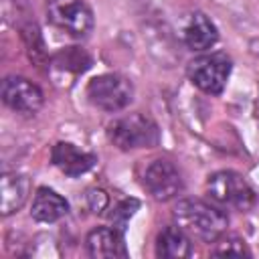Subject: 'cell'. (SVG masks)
Wrapping results in <instances>:
<instances>
[{
	"instance_id": "6da1fadb",
	"label": "cell",
	"mask_w": 259,
	"mask_h": 259,
	"mask_svg": "<svg viewBox=\"0 0 259 259\" xmlns=\"http://www.w3.org/2000/svg\"><path fill=\"white\" fill-rule=\"evenodd\" d=\"M172 217L190 239H198L202 243H214L221 235H225L229 225V219L221 208L198 198L178 200Z\"/></svg>"
},
{
	"instance_id": "7a4b0ae2",
	"label": "cell",
	"mask_w": 259,
	"mask_h": 259,
	"mask_svg": "<svg viewBox=\"0 0 259 259\" xmlns=\"http://www.w3.org/2000/svg\"><path fill=\"white\" fill-rule=\"evenodd\" d=\"M109 142L119 150H138V148H156L160 144V130L154 119L142 113H127L107 127Z\"/></svg>"
},
{
	"instance_id": "3957f363",
	"label": "cell",
	"mask_w": 259,
	"mask_h": 259,
	"mask_svg": "<svg viewBox=\"0 0 259 259\" xmlns=\"http://www.w3.org/2000/svg\"><path fill=\"white\" fill-rule=\"evenodd\" d=\"M87 99L103 111L125 109L134 99V85L127 77L117 73H103L87 83Z\"/></svg>"
},
{
	"instance_id": "277c9868",
	"label": "cell",
	"mask_w": 259,
	"mask_h": 259,
	"mask_svg": "<svg viewBox=\"0 0 259 259\" xmlns=\"http://www.w3.org/2000/svg\"><path fill=\"white\" fill-rule=\"evenodd\" d=\"M206 192L214 202L223 206H231L235 210H249L255 204L253 188L235 170H221L208 176Z\"/></svg>"
},
{
	"instance_id": "5b68a950",
	"label": "cell",
	"mask_w": 259,
	"mask_h": 259,
	"mask_svg": "<svg viewBox=\"0 0 259 259\" xmlns=\"http://www.w3.org/2000/svg\"><path fill=\"white\" fill-rule=\"evenodd\" d=\"M47 18L75 38H85L93 30V12L83 0H49Z\"/></svg>"
},
{
	"instance_id": "8992f818",
	"label": "cell",
	"mask_w": 259,
	"mask_h": 259,
	"mask_svg": "<svg viewBox=\"0 0 259 259\" xmlns=\"http://www.w3.org/2000/svg\"><path fill=\"white\" fill-rule=\"evenodd\" d=\"M231 67H233V63L227 53H210V55H202V57L194 59L188 65L186 73H188V79L192 81V85H196L200 91L219 95L227 85Z\"/></svg>"
},
{
	"instance_id": "52a82bcc",
	"label": "cell",
	"mask_w": 259,
	"mask_h": 259,
	"mask_svg": "<svg viewBox=\"0 0 259 259\" xmlns=\"http://www.w3.org/2000/svg\"><path fill=\"white\" fill-rule=\"evenodd\" d=\"M144 186H146V190L156 200H162L164 202V200L176 198L182 192L184 182H182V176H180L178 168L170 160L160 158V160H154L146 168Z\"/></svg>"
},
{
	"instance_id": "ba28073f",
	"label": "cell",
	"mask_w": 259,
	"mask_h": 259,
	"mask_svg": "<svg viewBox=\"0 0 259 259\" xmlns=\"http://www.w3.org/2000/svg\"><path fill=\"white\" fill-rule=\"evenodd\" d=\"M2 101L16 113L34 115L42 107V91L24 77H6L2 81Z\"/></svg>"
},
{
	"instance_id": "9c48e42d",
	"label": "cell",
	"mask_w": 259,
	"mask_h": 259,
	"mask_svg": "<svg viewBox=\"0 0 259 259\" xmlns=\"http://www.w3.org/2000/svg\"><path fill=\"white\" fill-rule=\"evenodd\" d=\"M51 160L61 172H65L71 178H77V176L89 172L95 166L97 156L91 154V152H83V150H79L77 146H73L69 142H59V144L53 146Z\"/></svg>"
},
{
	"instance_id": "30bf717a",
	"label": "cell",
	"mask_w": 259,
	"mask_h": 259,
	"mask_svg": "<svg viewBox=\"0 0 259 259\" xmlns=\"http://www.w3.org/2000/svg\"><path fill=\"white\" fill-rule=\"evenodd\" d=\"M87 253L97 259H115L125 257V243L123 233H119L115 227H97L93 229L85 239Z\"/></svg>"
},
{
	"instance_id": "8fae6325",
	"label": "cell",
	"mask_w": 259,
	"mask_h": 259,
	"mask_svg": "<svg viewBox=\"0 0 259 259\" xmlns=\"http://www.w3.org/2000/svg\"><path fill=\"white\" fill-rule=\"evenodd\" d=\"M182 38L190 51H206L219 40V30L206 14L192 12L182 28Z\"/></svg>"
},
{
	"instance_id": "7c38bea8",
	"label": "cell",
	"mask_w": 259,
	"mask_h": 259,
	"mask_svg": "<svg viewBox=\"0 0 259 259\" xmlns=\"http://www.w3.org/2000/svg\"><path fill=\"white\" fill-rule=\"evenodd\" d=\"M30 194V180L18 172H6L0 180V210L4 217L22 208Z\"/></svg>"
},
{
	"instance_id": "4fadbf2b",
	"label": "cell",
	"mask_w": 259,
	"mask_h": 259,
	"mask_svg": "<svg viewBox=\"0 0 259 259\" xmlns=\"http://www.w3.org/2000/svg\"><path fill=\"white\" fill-rule=\"evenodd\" d=\"M69 210V202L55 190L42 186L36 190L34 198H32V206H30V214L34 221L38 223H55L59 219H63Z\"/></svg>"
},
{
	"instance_id": "5bb4252c",
	"label": "cell",
	"mask_w": 259,
	"mask_h": 259,
	"mask_svg": "<svg viewBox=\"0 0 259 259\" xmlns=\"http://www.w3.org/2000/svg\"><path fill=\"white\" fill-rule=\"evenodd\" d=\"M156 255L164 257V259H182V257H190L192 255V245H190V237L178 227H164L158 233L156 239Z\"/></svg>"
},
{
	"instance_id": "9a60e30c",
	"label": "cell",
	"mask_w": 259,
	"mask_h": 259,
	"mask_svg": "<svg viewBox=\"0 0 259 259\" xmlns=\"http://www.w3.org/2000/svg\"><path fill=\"white\" fill-rule=\"evenodd\" d=\"M53 65L59 69H65V71L83 73L91 67V57L79 47H67V49H61L53 57Z\"/></svg>"
},
{
	"instance_id": "2e32d148",
	"label": "cell",
	"mask_w": 259,
	"mask_h": 259,
	"mask_svg": "<svg viewBox=\"0 0 259 259\" xmlns=\"http://www.w3.org/2000/svg\"><path fill=\"white\" fill-rule=\"evenodd\" d=\"M214 243L217 245L212 249V255H225V257H249L251 255L247 243L237 235H227V237L221 235Z\"/></svg>"
},
{
	"instance_id": "e0dca14e",
	"label": "cell",
	"mask_w": 259,
	"mask_h": 259,
	"mask_svg": "<svg viewBox=\"0 0 259 259\" xmlns=\"http://www.w3.org/2000/svg\"><path fill=\"white\" fill-rule=\"evenodd\" d=\"M22 38H24V45L28 49V55L30 59H34L36 63H40L42 59H47V51H45V42H42V36H40V30L34 22H28L22 26Z\"/></svg>"
},
{
	"instance_id": "ac0fdd59",
	"label": "cell",
	"mask_w": 259,
	"mask_h": 259,
	"mask_svg": "<svg viewBox=\"0 0 259 259\" xmlns=\"http://www.w3.org/2000/svg\"><path fill=\"white\" fill-rule=\"evenodd\" d=\"M138 206H140V202H138L136 198H130V200H121V202L113 208V212L109 214V219H111L113 227H115L119 233L125 231V225H127V221L134 217V212L138 210Z\"/></svg>"
},
{
	"instance_id": "d6986e66",
	"label": "cell",
	"mask_w": 259,
	"mask_h": 259,
	"mask_svg": "<svg viewBox=\"0 0 259 259\" xmlns=\"http://www.w3.org/2000/svg\"><path fill=\"white\" fill-rule=\"evenodd\" d=\"M85 202L89 206L91 212H103L109 204V198H107V192L101 190V188H89L87 194H85Z\"/></svg>"
}]
</instances>
